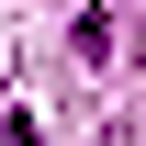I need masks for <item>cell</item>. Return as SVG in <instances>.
Instances as JSON below:
<instances>
[{"mask_svg": "<svg viewBox=\"0 0 146 146\" xmlns=\"http://www.w3.org/2000/svg\"><path fill=\"white\" fill-rule=\"evenodd\" d=\"M0 146H34V124H23V112H0Z\"/></svg>", "mask_w": 146, "mask_h": 146, "instance_id": "1", "label": "cell"}]
</instances>
